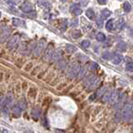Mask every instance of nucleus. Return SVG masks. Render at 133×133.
<instances>
[{
  "mask_svg": "<svg viewBox=\"0 0 133 133\" xmlns=\"http://www.w3.org/2000/svg\"><path fill=\"white\" fill-rule=\"evenodd\" d=\"M131 2H132V4H133V0H131Z\"/></svg>",
  "mask_w": 133,
  "mask_h": 133,
  "instance_id": "nucleus-50",
  "label": "nucleus"
},
{
  "mask_svg": "<svg viewBox=\"0 0 133 133\" xmlns=\"http://www.w3.org/2000/svg\"><path fill=\"white\" fill-rule=\"evenodd\" d=\"M110 15H111V12H110L108 9L105 8V9H103V10L102 11V13H101V18H102V20H105V19H106Z\"/></svg>",
  "mask_w": 133,
  "mask_h": 133,
  "instance_id": "nucleus-12",
  "label": "nucleus"
},
{
  "mask_svg": "<svg viewBox=\"0 0 133 133\" xmlns=\"http://www.w3.org/2000/svg\"><path fill=\"white\" fill-rule=\"evenodd\" d=\"M66 51L68 52V53H73L77 51V47L75 46L72 45V44H68L66 46Z\"/></svg>",
  "mask_w": 133,
  "mask_h": 133,
  "instance_id": "nucleus-16",
  "label": "nucleus"
},
{
  "mask_svg": "<svg viewBox=\"0 0 133 133\" xmlns=\"http://www.w3.org/2000/svg\"><path fill=\"white\" fill-rule=\"evenodd\" d=\"M5 99V104L6 105H10L13 102V96L11 93H8V95H6V97H4Z\"/></svg>",
  "mask_w": 133,
  "mask_h": 133,
  "instance_id": "nucleus-19",
  "label": "nucleus"
},
{
  "mask_svg": "<svg viewBox=\"0 0 133 133\" xmlns=\"http://www.w3.org/2000/svg\"><path fill=\"white\" fill-rule=\"evenodd\" d=\"M111 93H112V90H107L106 91L104 92V94L102 95V101H103L104 102H109L110 101V98H111Z\"/></svg>",
  "mask_w": 133,
  "mask_h": 133,
  "instance_id": "nucleus-10",
  "label": "nucleus"
},
{
  "mask_svg": "<svg viewBox=\"0 0 133 133\" xmlns=\"http://www.w3.org/2000/svg\"><path fill=\"white\" fill-rule=\"evenodd\" d=\"M77 8H78V4H72V5L70 6V12L72 13V12L74 11V10H76Z\"/></svg>",
  "mask_w": 133,
  "mask_h": 133,
  "instance_id": "nucleus-36",
  "label": "nucleus"
},
{
  "mask_svg": "<svg viewBox=\"0 0 133 133\" xmlns=\"http://www.w3.org/2000/svg\"><path fill=\"white\" fill-rule=\"evenodd\" d=\"M99 83V79L97 78L95 75H90L85 79V82H84V84L85 86L88 87H97Z\"/></svg>",
  "mask_w": 133,
  "mask_h": 133,
  "instance_id": "nucleus-2",
  "label": "nucleus"
},
{
  "mask_svg": "<svg viewBox=\"0 0 133 133\" xmlns=\"http://www.w3.org/2000/svg\"><path fill=\"white\" fill-rule=\"evenodd\" d=\"M86 16L89 19L93 20V19L95 18V13H94V11H93V9L88 8L86 11Z\"/></svg>",
  "mask_w": 133,
  "mask_h": 133,
  "instance_id": "nucleus-15",
  "label": "nucleus"
},
{
  "mask_svg": "<svg viewBox=\"0 0 133 133\" xmlns=\"http://www.w3.org/2000/svg\"><path fill=\"white\" fill-rule=\"evenodd\" d=\"M122 56L120 54H115L114 56L112 57V62L116 65L117 64H120L121 62H122Z\"/></svg>",
  "mask_w": 133,
  "mask_h": 133,
  "instance_id": "nucleus-11",
  "label": "nucleus"
},
{
  "mask_svg": "<svg viewBox=\"0 0 133 133\" xmlns=\"http://www.w3.org/2000/svg\"><path fill=\"white\" fill-rule=\"evenodd\" d=\"M132 127H133V126H132Z\"/></svg>",
  "mask_w": 133,
  "mask_h": 133,
  "instance_id": "nucleus-52",
  "label": "nucleus"
},
{
  "mask_svg": "<svg viewBox=\"0 0 133 133\" xmlns=\"http://www.w3.org/2000/svg\"><path fill=\"white\" fill-rule=\"evenodd\" d=\"M63 87H65V84H61V85H59V86H57V90H61Z\"/></svg>",
  "mask_w": 133,
  "mask_h": 133,
  "instance_id": "nucleus-46",
  "label": "nucleus"
},
{
  "mask_svg": "<svg viewBox=\"0 0 133 133\" xmlns=\"http://www.w3.org/2000/svg\"><path fill=\"white\" fill-rule=\"evenodd\" d=\"M106 91V87H101V88H99L98 89V91H97V97H102V95L104 94V92Z\"/></svg>",
  "mask_w": 133,
  "mask_h": 133,
  "instance_id": "nucleus-30",
  "label": "nucleus"
},
{
  "mask_svg": "<svg viewBox=\"0 0 133 133\" xmlns=\"http://www.w3.org/2000/svg\"><path fill=\"white\" fill-rule=\"evenodd\" d=\"M21 9H22V11L25 12V13H30L33 9V5L28 2H25L21 5Z\"/></svg>",
  "mask_w": 133,
  "mask_h": 133,
  "instance_id": "nucleus-8",
  "label": "nucleus"
},
{
  "mask_svg": "<svg viewBox=\"0 0 133 133\" xmlns=\"http://www.w3.org/2000/svg\"><path fill=\"white\" fill-rule=\"evenodd\" d=\"M123 9H124L125 12H126V13H129V12L131 11V4H130L128 2H125L124 4H123Z\"/></svg>",
  "mask_w": 133,
  "mask_h": 133,
  "instance_id": "nucleus-27",
  "label": "nucleus"
},
{
  "mask_svg": "<svg viewBox=\"0 0 133 133\" xmlns=\"http://www.w3.org/2000/svg\"><path fill=\"white\" fill-rule=\"evenodd\" d=\"M39 70V67H36V68H34V69L32 71V72H31V74L33 75V76H36L37 75V72H38V71Z\"/></svg>",
  "mask_w": 133,
  "mask_h": 133,
  "instance_id": "nucleus-39",
  "label": "nucleus"
},
{
  "mask_svg": "<svg viewBox=\"0 0 133 133\" xmlns=\"http://www.w3.org/2000/svg\"><path fill=\"white\" fill-rule=\"evenodd\" d=\"M67 27H68V21H67V19H62L60 23L61 30H62V31H65V30L67 29Z\"/></svg>",
  "mask_w": 133,
  "mask_h": 133,
  "instance_id": "nucleus-22",
  "label": "nucleus"
},
{
  "mask_svg": "<svg viewBox=\"0 0 133 133\" xmlns=\"http://www.w3.org/2000/svg\"><path fill=\"white\" fill-rule=\"evenodd\" d=\"M1 23H0V33H1V31H2V27H1Z\"/></svg>",
  "mask_w": 133,
  "mask_h": 133,
  "instance_id": "nucleus-48",
  "label": "nucleus"
},
{
  "mask_svg": "<svg viewBox=\"0 0 133 133\" xmlns=\"http://www.w3.org/2000/svg\"><path fill=\"white\" fill-rule=\"evenodd\" d=\"M66 66H67V62L65 60H59L57 64V69L62 70L66 68Z\"/></svg>",
  "mask_w": 133,
  "mask_h": 133,
  "instance_id": "nucleus-17",
  "label": "nucleus"
},
{
  "mask_svg": "<svg viewBox=\"0 0 133 133\" xmlns=\"http://www.w3.org/2000/svg\"><path fill=\"white\" fill-rule=\"evenodd\" d=\"M97 2H98V4L104 5V4H106L107 3V0H97Z\"/></svg>",
  "mask_w": 133,
  "mask_h": 133,
  "instance_id": "nucleus-41",
  "label": "nucleus"
},
{
  "mask_svg": "<svg viewBox=\"0 0 133 133\" xmlns=\"http://www.w3.org/2000/svg\"><path fill=\"white\" fill-rule=\"evenodd\" d=\"M36 94H37V91L35 88H31V89L29 90V91H28V96L33 97V98H34V97H36Z\"/></svg>",
  "mask_w": 133,
  "mask_h": 133,
  "instance_id": "nucleus-32",
  "label": "nucleus"
},
{
  "mask_svg": "<svg viewBox=\"0 0 133 133\" xmlns=\"http://www.w3.org/2000/svg\"><path fill=\"white\" fill-rule=\"evenodd\" d=\"M12 111H13V112L14 113L15 115L19 116L21 114V111H22V110L19 108V106H18V105H15V106H13V107H12Z\"/></svg>",
  "mask_w": 133,
  "mask_h": 133,
  "instance_id": "nucleus-23",
  "label": "nucleus"
},
{
  "mask_svg": "<svg viewBox=\"0 0 133 133\" xmlns=\"http://www.w3.org/2000/svg\"><path fill=\"white\" fill-rule=\"evenodd\" d=\"M39 114H40V111H38V109L36 110H33V112H32V115H33V117H39Z\"/></svg>",
  "mask_w": 133,
  "mask_h": 133,
  "instance_id": "nucleus-38",
  "label": "nucleus"
},
{
  "mask_svg": "<svg viewBox=\"0 0 133 133\" xmlns=\"http://www.w3.org/2000/svg\"><path fill=\"white\" fill-rule=\"evenodd\" d=\"M91 69H97V68H98V64H97L96 62H92L91 66Z\"/></svg>",
  "mask_w": 133,
  "mask_h": 133,
  "instance_id": "nucleus-40",
  "label": "nucleus"
},
{
  "mask_svg": "<svg viewBox=\"0 0 133 133\" xmlns=\"http://www.w3.org/2000/svg\"><path fill=\"white\" fill-rule=\"evenodd\" d=\"M126 44L125 42H120L117 44V49L120 52H125L126 50Z\"/></svg>",
  "mask_w": 133,
  "mask_h": 133,
  "instance_id": "nucleus-21",
  "label": "nucleus"
},
{
  "mask_svg": "<svg viewBox=\"0 0 133 133\" xmlns=\"http://www.w3.org/2000/svg\"><path fill=\"white\" fill-rule=\"evenodd\" d=\"M97 25H98L99 27H102V18H98V19H97Z\"/></svg>",
  "mask_w": 133,
  "mask_h": 133,
  "instance_id": "nucleus-43",
  "label": "nucleus"
},
{
  "mask_svg": "<svg viewBox=\"0 0 133 133\" xmlns=\"http://www.w3.org/2000/svg\"><path fill=\"white\" fill-rule=\"evenodd\" d=\"M0 131H1V133H9V131L4 127H0Z\"/></svg>",
  "mask_w": 133,
  "mask_h": 133,
  "instance_id": "nucleus-42",
  "label": "nucleus"
},
{
  "mask_svg": "<svg viewBox=\"0 0 133 133\" xmlns=\"http://www.w3.org/2000/svg\"><path fill=\"white\" fill-rule=\"evenodd\" d=\"M53 44H49V45L47 46V47L46 48L45 50V53H44V57L46 60H48L50 58V57H51L52 53H53Z\"/></svg>",
  "mask_w": 133,
  "mask_h": 133,
  "instance_id": "nucleus-9",
  "label": "nucleus"
},
{
  "mask_svg": "<svg viewBox=\"0 0 133 133\" xmlns=\"http://www.w3.org/2000/svg\"><path fill=\"white\" fill-rule=\"evenodd\" d=\"M82 46L83 47H85V48H87V47H88L90 46V42L88 40H84L82 42Z\"/></svg>",
  "mask_w": 133,
  "mask_h": 133,
  "instance_id": "nucleus-35",
  "label": "nucleus"
},
{
  "mask_svg": "<svg viewBox=\"0 0 133 133\" xmlns=\"http://www.w3.org/2000/svg\"><path fill=\"white\" fill-rule=\"evenodd\" d=\"M77 25H78V19H77V18H73V19H72L71 22H70V26H71L72 27H77Z\"/></svg>",
  "mask_w": 133,
  "mask_h": 133,
  "instance_id": "nucleus-31",
  "label": "nucleus"
},
{
  "mask_svg": "<svg viewBox=\"0 0 133 133\" xmlns=\"http://www.w3.org/2000/svg\"><path fill=\"white\" fill-rule=\"evenodd\" d=\"M133 115V105L132 104H126L123 108L122 110V113H121V116H122V118L125 122H127L132 117Z\"/></svg>",
  "mask_w": 133,
  "mask_h": 133,
  "instance_id": "nucleus-1",
  "label": "nucleus"
},
{
  "mask_svg": "<svg viewBox=\"0 0 133 133\" xmlns=\"http://www.w3.org/2000/svg\"><path fill=\"white\" fill-rule=\"evenodd\" d=\"M8 4L12 8H14V6H15L14 3H13V1H11V0H8Z\"/></svg>",
  "mask_w": 133,
  "mask_h": 133,
  "instance_id": "nucleus-44",
  "label": "nucleus"
},
{
  "mask_svg": "<svg viewBox=\"0 0 133 133\" xmlns=\"http://www.w3.org/2000/svg\"><path fill=\"white\" fill-rule=\"evenodd\" d=\"M32 68H33V63H32V62H29V63H27V65L25 66L24 70H25L26 72H29Z\"/></svg>",
  "mask_w": 133,
  "mask_h": 133,
  "instance_id": "nucleus-34",
  "label": "nucleus"
},
{
  "mask_svg": "<svg viewBox=\"0 0 133 133\" xmlns=\"http://www.w3.org/2000/svg\"><path fill=\"white\" fill-rule=\"evenodd\" d=\"M45 43H46L45 40H43V39H41V40L39 41L38 43L37 44V46L35 47L34 52H33L35 56L38 57L39 55L42 53V52L44 50V47H45Z\"/></svg>",
  "mask_w": 133,
  "mask_h": 133,
  "instance_id": "nucleus-5",
  "label": "nucleus"
},
{
  "mask_svg": "<svg viewBox=\"0 0 133 133\" xmlns=\"http://www.w3.org/2000/svg\"><path fill=\"white\" fill-rule=\"evenodd\" d=\"M80 3L82 6H86L87 4H88V2L87 1V0H80Z\"/></svg>",
  "mask_w": 133,
  "mask_h": 133,
  "instance_id": "nucleus-45",
  "label": "nucleus"
},
{
  "mask_svg": "<svg viewBox=\"0 0 133 133\" xmlns=\"http://www.w3.org/2000/svg\"><path fill=\"white\" fill-rule=\"evenodd\" d=\"M72 13H73V14H74V15L77 16V15H81V14H82V10L78 8H77L76 10H74Z\"/></svg>",
  "mask_w": 133,
  "mask_h": 133,
  "instance_id": "nucleus-37",
  "label": "nucleus"
},
{
  "mask_svg": "<svg viewBox=\"0 0 133 133\" xmlns=\"http://www.w3.org/2000/svg\"><path fill=\"white\" fill-rule=\"evenodd\" d=\"M38 4L42 8H49L50 4L47 2H46L45 0H38Z\"/></svg>",
  "mask_w": 133,
  "mask_h": 133,
  "instance_id": "nucleus-28",
  "label": "nucleus"
},
{
  "mask_svg": "<svg viewBox=\"0 0 133 133\" xmlns=\"http://www.w3.org/2000/svg\"><path fill=\"white\" fill-rule=\"evenodd\" d=\"M96 38H97V40L98 42H104V41L106 40V36L102 33H98Z\"/></svg>",
  "mask_w": 133,
  "mask_h": 133,
  "instance_id": "nucleus-25",
  "label": "nucleus"
},
{
  "mask_svg": "<svg viewBox=\"0 0 133 133\" xmlns=\"http://www.w3.org/2000/svg\"><path fill=\"white\" fill-rule=\"evenodd\" d=\"M62 53L60 49L55 50V51H53V53H52L49 60L51 61V62H57V61H59L61 57H62Z\"/></svg>",
  "mask_w": 133,
  "mask_h": 133,
  "instance_id": "nucleus-7",
  "label": "nucleus"
},
{
  "mask_svg": "<svg viewBox=\"0 0 133 133\" xmlns=\"http://www.w3.org/2000/svg\"><path fill=\"white\" fill-rule=\"evenodd\" d=\"M72 38H80V37L82 36V33H81V32L79 31V30H75V31H73L72 33Z\"/></svg>",
  "mask_w": 133,
  "mask_h": 133,
  "instance_id": "nucleus-29",
  "label": "nucleus"
},
{
  "mask_svg": "<svg viewBox=\"0 0 133 133\" xmlns=\"http://www.w3.org/2000/svg\"><path fill=\"white\" fill-rule=\"evenodd\" d=\"M18 42H19V36L18 34H15L8 40V42L7 43V47L10 50L13 49L14 47H17Z\"/></svg>",
  "mask_w": 133,
  "mask_h": 133,
  "instance_id": "nucleus-4",
  "label": "nucleus"
},
{
  "mask_svg": "<svg viewBox=\"0 0 133 133\" xmlns=\"http://www.w3.org/2000/svg\"><path fill=\"white\" fill-rule=\"evenodd\" d=\"M80 69H81V67L79 64H77V63L73 64L71 68H69V70H68V76L69 77H71V78H74V77H76L77 76Z\"/></svg>",
  "mask_w": 133,
  "mask_h": 133,
  "instance_id": "nucleus-3",
  "label": "nucleus"
},
{
  "mask_svg": "<svg viewBox=\"0 0 133 133\" xmlns=\"http://www.w3.org/2000/svg\"><path fill=\"white\" fill-rule=\"evenodd\" d=\"M66 1H67V0H62V2H63V3L66 2Z\"/></svg>",
  "mask_w": 133,
  "mask_h": 133,
  "instance_id": "nucleus-49",
  "label": "nucleus"
},
{
  "mask_svg": "<svg viewBox=\"0 0 133 133\" xmlns=\"http://www.w3.org/2000/svg\"><path fill=\"white\" fill-rule=\"evenodd\" d=\"M0 17H1V13H0Z\"/></svg>",
  "mask_w": 133,
  "mask_h": 133,
  "instance_id": "nucleus-51",
  "label": "nucleus"
},
{
  "mask_svg": "<svg viewBox=\"0 0 133 133\" xmlns=\"http://www.w3.org/2000/svg\"><path fill=\"white\" fill-rule=\"evenodd\" d=\"M18 106L21 110H26L27 109V102L25 98H21L18 102Z\"/></svg>",
  "mask_w": 133,
  "mask_h": 133,
  "instance_id": "nucleus-13",
  "label": "nucleus"
},
{
  "mask_svg": "<svg viewBox=\"0 0 133 133\" xmlns=\"http://www.w3.org/2000/svg\"><path fill=\"white\" fill-rule=\"evenodd\" d=\"M10 34H11V29L8 27H4V29L1 31V33H0V42L3 43V42H5Z\"/></svg>",
  "mask_w": 133,
  "mask_h": 133,
  "instance_id": "nucleus-6",
  "label": "nucleus"
},
{
  "mask_svg": "<svg viewBox=\"0 0 133 133\" xmlns=\"http://www.w3.org/2000/svg\"><path fill=\"white\" fill-rule=\"evenodd\" d=\"M112 57H113V55L108 51L104 52V53H102V57H103L104 59H106V60H110Z\"/></svg>",
  "mask_w": 133,
  "mask_h": 133,
  "instance_id": "nucleus-26",
  "label": "nucleus"
},
{
  "mask_svg": "<svg viewBox=\"0 0 133 133\" xmlns=\"http://www.w3.org/2000/svg\"><path fill=\"white\" fill-rule=\"evenodd\" d=\"M106 28L108 30V31H111V30L114 28V23H113V20L111 19V20H108L106 23Z\"/></svg>",
  "mask_w": 133,
  "mask_h": 133,
  "instance_id": "nucleus-20",
  "label": "nucleus"
},
{
  "mask_svg": "<svg viewBox=\"0 0 133 133\" xmlns=\"http://www.w3.org/2000/svg\"><path fill=\"white\" fill-rule=\"evenodd\" d=\"M3 73L2 72H0V82H1V81H2V79H3Z\"/></svg>",
  "mask_w": 133,
  "mask_h": 133,
  "instance_id": "nucleus-47",
  "label": "nucleus"
},
{
  "mask_svg": "<svg viewBox=\"0 0 133 133\" xmlns=\"http://www.w3.org/2000/svg\"><path fill=\"white\" fill-rule=\"evenodd\" d=\"M125 20H124V18H120L118 21H117V28L118 29H122V27H124L125 26Z\"/></svg>",
  "mask_w": 133,
  "mask_h": 133,
  "instance_id": "nucleus-24",
  "label": "nucleus"
},
{
  "mask_svg": "<svg viewBox=\"0 0 133 133\" xmlns=\"http://www.w3.org/2000/svg\"><path fill=\"white\" fill-rule=\"evenodd\" d=\"M87 73V68L86 67H83V68H81L80 71H79L78 74H77V78L80 80V79H82L84 77V76L86 75Z\"/></svg>",
  "mask_w": 133,
  "mask_h": 133,
  "instance_id": "nucleus-14",
  "label": "nucleus"
},
{
  "mask_svg": "<svg viewBox=\"0 0 133 133\" xmlns=\"http://www.w3.org/2000/svg\"><path fill=\"white\" fill-rule=\"evenodd\" d=\"M13 24L15 26V27H21V26L23 25V23L21 19L17 18H13Z\"/></svg>",
  "mask_w": 133,
  "mask_h": 133,
  "instance_id": "nucleus-18",
  "label": "nucleus"
},
{
  "mask_svg": "<svg viewBox=\"0 0 133 133\" xmlns=\"http://www.w3.org/2000/svg\"><path fill=\"white\" fill-rule=\"evenodd\" d=\"M126 69L128 72H133V62H129V63L126 64Z\"/></svg>",
  "mask_w": 133,
  "mask_h": 133,
  "instance_id": "nucleus-33",
  "label": "nucleus"
}]
</instances>
